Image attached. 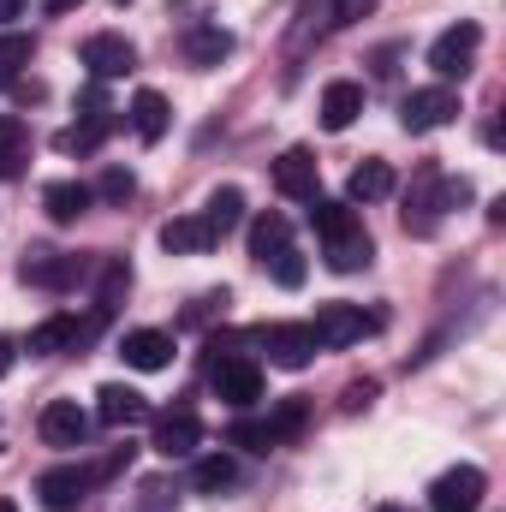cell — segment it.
Wrapping results in <instances>:
<instances>
[{"label":"cell","mask_w":506,"mask_h":512,"mask_svg":"<svg viewBox=\"0 0 506 512\" xmlns=\"http://www.w3.org/2000/svg\"><path fill=\"white\" fill-rule=\"evenodd\" d=\"M126 120H131V131H137L143 143H161V137H167V120H173V108H167V96H161V90H137Z\"/></svg>","instance_id":"cell-20"},{"label":"cell","mask_w":506,"mask_h":512,"mask_svg":"<svg viewBox=\"0 0 506 512\" xmlns=\"http://www.w3.org/2000/svg\"><path fill=\"white\" fill-rule=\"evenodd\" d=\"M274 191L292 197V203H310L316 197V155L310 149H286L274 161Z\"/></svg>","instance_id":"cell-15"},{"label":"cell","mask_w":506,"mask_h":512,"mask_svg":"<svg viewBox=\"0 0 506 512\" xmlns=\"http://www.w3.org/2000/svg\"><path fill=\"white\" fill-rule=\"evenodd\" d=\"M96 417H102L108 429H131V423L149 417V399H143L137 387H126V382H108L102 393H96Z\"/></svg>","instance_id":"cell-17"},{"label":"cell","mask_w":506,"mask_h":512,"mask_svg":"<svg viewBox=\"0 0 506 512\" xmlns=\"http://www.w3.org/2000/svg\"><path fill=\"white\" fill-rule=\"evenodd\" d=\"M30 161V126L18 114H0V179H18Z\"/></svg>","instance_id":"cell-25"},{"label":"cell","mask_w":506,"mask_h":512,"mask_svg":"<svg viewBox=\"0 0 506 512\" xmlns=\"http://www.w3.org/2000/svg\"><path fill=\"white\" fill-rule=\"evenodd\" d=\"M358 215H352V203H328V197H310V227L322 233V239H334V233H346Z\"/></svg>","instance_id":"cell-30"},{"label":"cell","mask_w":506,"mask_h":512,"mask_svg":"<svg viewBox=\"0 0 506 512\" xmlns=\"http://www.w3.org/2000/svg\"><path fill=\"white\" fill-rule=\"evenodd\" d=\"M262 268H268V274H274V286H286V292H298V286H304V274H310V268H304V256L292 251V245H286L280 256H268Z\"/></svg>","instance_id":"cell-33"},{"label":"cell","mask_w":506,"mask_h":512,"mask_svg":"<svg viewBox=\"0 0 506 512\" xmlns=\"http://www.w3.org/2000/svg\"><path fill=\"white\" fill-rule=\"evenodd\" d=\"M262 352H268V364H280V370H304L322 346H316L310 322H274V328H262Z\"/></svg>","instance_id":"cell-7"},{"label":"cell","mask_w":506,"mask_h":512,"mask_svg":"<svg viewBox=\"0 0 506 512\" xmlns=\"http://www.w3.org/2000/svg\"><path fill=\"white\" fill-rule=\"evenodd\" d=\"M239 483V465L227 459V453H203L197 465H191V489L197 495H221V489H233Z\"/></svg>","instance_id":"cell-28"},{"label":"cell","mask_w":506,"mask_h":512,"mask_svg":"<svg viewBox=\"0 0 506 512\" xmlns=\"http://www.w3.org/2000/svg\"><path fill=\"white\" fill-rule=\"evenodd\" d=\"M12 18H24V0H0V24H12Z\"/></svg>","instance_id":"cell-38"},{"label":"cell","mask_w":506,"mask_h":512,"mask_svg":"<svg viewBox=\"0 0 506 512\" xmlns=\"http://www.w3.org/2000/svg\"><path fill=\"white\" fill-rule=\"evenodd\" d=\"M90 483H96V471H84V465H54V471L36 477V495H42L48 512H78L84 495H90Z\"/></svg>","instance_id":"cell-9"},{"label":"cell","mask_w":506,"mask_h":512,"mask_svg":"<svg viewBox=\"0 0 506 512\" xmlns=\"http://www.w3.org/2000/svg\"><path fill=\"white\" fill-rule=\"evenodd\" d=\"M203 221H209V233H215V239H227V233L245 221V191H239V185H221V191H209V203H203Z\"/></svg>","instance_id":"cell-26"},{"label":"cell","mask_w":506,"mask_h":512,"mask_svg":"<svg viewBox=\"0 0 506 512\" xmlns=\"http://www.w3.org/2000/svg\"><path fill=\"white\" fill-rule=\"evenodd\" d=\"M120 358H126L131 370L155 376V370L173 364V334H161V328H131L126 340H120Z\"/></svg>","instance_id":"cell-14"},{"label":"cell","mask_w":506,"mask_h":512,"mask_svg":"<svg viewBox=\"0 0 506 512\" xmlns=\"http://www.w3.org/2000/svg\"><path fill=\"white\" fill-rule=\"evenodd\" d=\"M381 0H334V24H358V18H370Z\"/></svg>","instance_id":"cell-36"},{"label":"cell","mask_w":506,"mask_h":512,"mask_svg":"<svg viewBox=\"0 0 506 512\" xmlns=\"http://www.w3.org/2000/svg\"><path fill=\"white\" fill-rule=\"evenodd\" d=\"M322 131H346L358 114H364V84H352V78H334L328 90H322Z\"/></svg>","instance_id":"cell-18"},{"label":"cell","mask_w":506,"mask_h":512,"mask_svg":"<svg viewBox=\"0 0 506 512\" xmlns=\"http://www.w3.org/2000/svg\"><path fill=\"white\" fill-rule=\"evenodd\" d=\"M36 429H42L48 447H84V441H90V411H84L78 399H48Z\"/></svg>","instance_id":"cell-12"},{"label":"cell","mask_w":506,"mask_h":512,"mask_svg":"<svg viewBox=\"0 0 506 512\" xmlns=\"http://www.w3.org/2000/svg\"><path fill=\"white\" fill-rule=\"evenodd\" d=\"M221 352V346H215ZM209 387H215V399H227V405H256L262 399V370H256V358H245L239 346H227L215 364H209Z\"/></svg>","instance_id":"cell-2"},{"label":"cell","mask_w":506,"mask_h":512,"mask_svg":"<svg viewBox=\"0 0 506 512\" xmlns=\"http://www.w3.org/2000/svg\"><path fill=\"white\" fill-rule=\"evenodd\" d=\"M310 334L316 346H358L364 334H376V316H364V304H322Z\"/></svg>","instance_id":"cell-6"},{"label":"cell","mask_w":506,"mask_h":512,"mask_svg":"<svg viewBox=\"0 0 506 512\" xmlns=\"http://www.w3.org/2000/svg\"><path fill=\"white\" fill-rule=\"evenodd\" d=\"M322 256H328V268H334V274H358V268H370V256H376V245H370L364 221H352L346 233L322 239Z\"/></svg>","instance_id":"cell-16"},{"label":"cell","mask_w":506,"mask_h":512,"mask_svg":"<svg viewBox=\"0 0 506 512\" xmlns=\"http://www.w3.org/2000/svg\"><path fill=\"white\" fill-rule=\"evenodd\" d=\"M370 399H376V382H352V387H346V399H340V405H346V411H364Z\"/></svg>","instance_id":"cell-37"},{"label":"cell","mask_w":506,"mask_h":512,"mask_svg":"<svg viewBox=\"0 0 506 512\" xmlns=\"http://www.w3.org/2000/svg\"><path fill=\"white\" fill-rule=\"evenodd\" d=\"M227 54H233V36L221 24H191L185 30V60L191 66H221Z\"/></svg>","instance_id":"cell-24"},{"label":"cell","mask_w":506,"mask_h":512,"mask_svg":"<svg viewBox=\"0 0 506 512\" xmlns=\"http://www.w3.org/2000/svg\"><path fill=\"white\" fill-rule=\"evenodd\" d=\"M84 66H90V78H126L131 66H137V48L120 30H96L84 42Z\"/></svg>","instance_id":"cell-13"},{"label":"cell","mask_w":506,"mask_h":512,"mask_svg":"<svg viewBox=\"0 0 506 512\" xmlns=\"http://www.w3.org/2000/svg\"><path fill=\"white\" fill-rule=\"evenodd\" d=\"M227 441H233V447H245V453H268V447H280V441H274V429H268V417H262V423H256V417H239V423L227 429Z\"/></svg>","instance_id":"cell-32"},{"label":"cell","mask_w":506,"mask_h":512,"mask_svg":"<svg viewBox=\"0 0 506 512\" xmlns=\"http://www.w3.org/2000/svg\"><path fill=\"white\" fill-rule=\"evenodd\" d=\"M12 358H18V352H12V340H6V334H0V376H6V370H12Z\"/></svg>","instance_id":"cell-39"},{"label":"cell","mask_w":506,"mask_h":512,"mask_svg":"<svg viewBox=\"0 0 506 512\" xmlns=\"http://www.w3.org/2000/svg\"><path fill=\"white\" fill-rule=\"evenodd\" d=\"M209 245H221V239L209 233V221H203V215H179V221H167V227H161V251H173V256L209 251Z\"/></svg>","instance_id":"cell-23"},{"label":"cell","mask_w":506,"mask_h":512,"mask_svg":"<svg viewBox=\"0 0 506 512\" xmlns=\"http://www.w3.org/2000/svg\"><path fill=\"white\" fill-rule=\"evenodd\" d=\"M477 48H483V30L477 24H453V30H441L435 42H429V72L447 84V78H465L471 72V60H477Z\"/></svg>","instance_id":"cell-3"},{"label":"cell","mask_w":506,"mask_h":512,"mask_svg":"<svg viewBox=\"0 0 506 512\" xmlns=\"http://www.w3.org/2000/svg\"><path fill=\"white\" fill-rule=\"evenodd\" d=\"M453 203H471V179H447L435 161H423L417 179H411V191H405V215H399V221H405V233L429 239Z\"/></svg>","instance_id":"cell-1"},{"label":"cell","mask_w":506,"mask_h":512,"mask_svg":"<svg viewBox=\"0 0 506 512\" xmlns=\"http://www.w3.org/2000/svg\"><path fill=\"white\" fill-rule=\"evenodd\" d=\"M42 6H48V12H78L84 0H42Z\"/></svg>","instance_id":"cell-40"},{"label":"cell","mask_w":506,"mask_h":512,"mask_svg":"<svg viewBox=\"0 0 506 512\" xmlns=\"http://www.w3.org/2000/svg\"><path fill=\"white\" fill-rule=\"evenodd\" d=\"M286 245H292V227H286V215H256V221H251V256H256V262L280 256Z\"/></svg>","instance_id":"cell-29"},{"label":"cell","mask_w":506,"mask_h":512,"mask_svg":"<svg viewBox=\"0 0 506 512\" xmlns=\"http://www.w3.org/2000/svg\"><path fill=\"white\" fill-rule=\"evenodd\" d=\"M114 6H131V0H114Z\"/></svg>","instance_id":"cell-43"},{"label":"cell","mask_w":506,"mask_h":512,"mask_svg":"<svg viewBox=\"0 0 506 512\" xmlns=\"http://www.w3.org/2000/svg\"><path fill=\"white\" fill-rule=\"evenodd\" d=\"M96 322H102V310L90 316V322H78V316H48V322H36L30 328V358H54V352H78L90 334H96Z\"/></svg>","instance_id":"cell-10"},{"label":"cell","mask_w":506,"mask_h":512,"mask_svg":"<svg viewBox=\"0 0 506 512\" xmlns=\"http://www.w3.org/2000/svg\"><path fill=\"white\" fill-rule=\"evenodd\" d=\"M483 495H489V477H483L477 465H453V471L435 477V489H429V512H477L483 507Z\"/></svg>","instance_id":"cell-5"},{"label":"cell","mask_w":506,"mask_h":512,"mask_svg":"<svg viewBox=\"0 0 506 512\" xmlns=\"http://www.w3.org/2000/svg\"><path fill=\"white\" fill-rule=\"evenodd\" d=\"M131 191H137V173H131V167H108V173L96 179V197H102V203H131Z\"/></svg>","instance_id":"cell-35"},{"label":"cell","mask_w":506,"mask_h":512,"mask_svg":"<svg viewBox=\"0 0 506 512\" xmlns=\"http://www.w3.org/2000/svg\"><path fill=\"white\" fill-rule=\"evenodd\" d=\"M90 203H96V191L78 185V179H54V185L42 191V209H48V221H60V227H72Z\"/></svg>","instance_id":"cell-19"},{"label":"cell","mask_w":506,"mask_h":512,"mask_svg":"<svg viewBox=\"0 0 506 512\" xmlns=\"http://www.w3.org/2000/svg\"><path fill=\"white\" fill-rule=\"evenodd\" d=\"M126 292H131V268L120 262V256H114V262H102V292H96V310H102V316H114V304H120Z\"/></svg>","instance_id":"cell-31"},{"label":"cell","mask_w":506,"mask_h":512,"mask_svg":"<svg viewBox=\"0 0 506 512\" xmlns=\"http://www.w3.org/2000/svg\"><path fill=\"white\" fill-rule=\"evenodd\" d=\"M459 120V90H447V84H429V90H411L405 102H399V126L405 131H441Z\"/></svg>","instance_id":"cell-4"},{"label":"cell","mask_w":506,"mask_h":512,"mask_svg":"<svg viewBox=\"0 0 506 512\" xmlns=\"http://www.w3.org/2000/svg\"><path fill=\"white\" fill-rule=\"evenodd\" d=\"M114 126H120L114 114H84L78 126H66L60 137H54V149H60V155H96V149L108 143V131H114Z\"/></svg>","instance_id":"cell-21"},{"label":"cell","mask_w":506,"mask_h":512,"mask_svg":"<svg viewBox=\"0 0 506 512\" xmlns=\"http://www.w3.org/2000/svg\"><path fill=\"white\" fill-rule=\"evenodd\" d=\"M381 197H393V167L370 155V161L352 167V179H346V203H381Z\"/></svg>","instance_id":"cell-22"},{"label":"cell","mask_w":506,"mask_h":512,"mask_svg":"<svg viewBox=\"0 0 506 512\" xmlns=\"http://www.w3.org/2000/svg\"><path fill=\"white\" fill-rule=\"evenodd\" d=\"M0 512H18V507H12V501H0Z\"/></svg>","instance_id":"cell-41"},{"label":"cell","mask_w":506,"mask_h":512,"mask_svg":"<svg viewBox=\"0 0 506 512\" xmlns=\"http://www.w3.org/2000/svg\"><path fill=\"white\" fill-rule=\"evenodd\" d=\"M376 512H405V507H376Z\"/></svg>","instance_id":"cell-42"},{"label":"cell","mask_w":506,"mask_h":512,"mask_svg":"<svg viewBox=\"0 0 506 512\" xmlns=\"http://www.w3.org/2000/svg\"><path fill=\"white\" fill-rule=\"evenodd\" d=\"M149 447H155L161 459H191V453L203 447V417H197V411H185V405H179V411H161V417H155V441H149Z\"/></svg>","instance_id":"cell-11"},{"label":"cell","mask_w":506,"mask_h":512,"mask_svg":"<svg viewBox=\"0 0 506 512\" xmlns=\"http://www.w3.org/2000/svg\"><path fill=\"white\" fill-rule=\"evenodd\" d=\"M18 274H24V286H42V292H66V286H78V280L90 274V262H78V256H60V251H24Z\"/></svg>","instance_id":"cell-8"},{"label":"cell","mask_w":506,"mask_h":512,"mask_svg":"<svg viewBox=\"0 0 506 512\" xmlns=\"http://www.w3.org/2000/svg\"><path fill=\"white\" fill-rule=\"evenodd\" d=\"M30 60H36V36L30 30H0V90L18 84Z\"/></svg>","instance_id":"cell-27"},{"label":"cell","mask_w":506,"mask_h":512,"mask_svg":"<svg viewBox=\"0 0 506 512\" xmlns=\"http://www.w3.org/2000/svg\"><path fill=\"white\" fill-rule=\"evenodd\" d=\"M304 423H310V405H304V399H280V411L268 417V429H274V441H292V435H298Z\"/></svg>","instance_id":"cell-34"}]
</instances>
